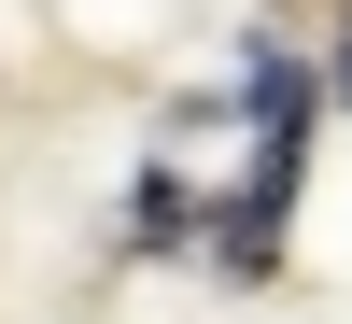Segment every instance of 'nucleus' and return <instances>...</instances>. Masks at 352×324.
Here are the masks:
<instances>
[{
    "label": "nucleus",
    "mask_w": 352,
    "mask_h": 324,
    "mask_svg": "<svg viewBox=\"0 0 352 324\" xmlns=\"http://www.w3.org/2000/svg\"><path fill=\"white\" fill-rule=\"evenodd\" d=\"M338 85H352V43H338Z\"/></svg>",
    "instance_id": "nucleus-1"
}]
</instances>
